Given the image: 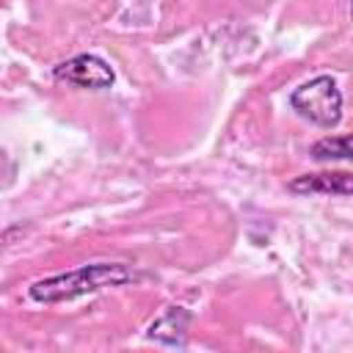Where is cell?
Segmentation results:
<instances>
[{
    "label": "cell",
    "mask_w": 353,
    "mask_h": 353,
    "mask_svg": "<svg viewBox=\"0 0 353 353\" xmlns=\"http://www.w3.org/2000/svg\"><path fill=\"white\" fill-rule=\"evenodd\" d=\"M130 281H135V273L127 262H94L77 270H66V273L33 281L30 298L39 303H61L88 292H99L105 287H121Z\"/></svg>",
    "instance_id": "cell-1"
},
{
    "label": "cell",
    "mask_w": 353,
    "mask_h": 353,
    "mask_svg": "<svg viewBox=\"0 0 353 353\" xmlns=\"http://www.w3.org/2000/svg\"><path fill=\"white\" fill-rule=\"evenodd\" d=\"M290 105L298 116L309 119L317 127H336L342 121V91L336 88V80L331 74H317L306 83H301L290 94Z\"/></svg>",
    "instance_id": "cell-2"
},
{
    "label": "cell",
    "mask_w": 353,
    "mask_h": 353,
    "mask_svg": "<svg viewBox=\"0 0 353 353\" xmlns=\"http://www.w3.org/2000/svg\"><path fill=\"white\" fill-rule=\"evenodd\" d=\"M52 77L61 83L77 85V88H88V91H102V88H110L116 83L113 66L94 52H80V55L58 63L52 69Z\"/></svg>",
    "instance_id": "cell-3"
},
{
    "label": "cell",
    "mask_w": 353,
    "mask_h": 353,
    "mask_svg": "<svg viewBox=\"0 0 353 353\" xmlns=\"http://www.w3.org/2000/svg\"><path fill=\"white\" fill-rule=\"evenodd\" d=\"M190 320H193V314L185 306H165V312L160 317H154V323L149 325V339L160 342L165 347H185Z\"/></svg>",
    "instance_id": "cell-4"
},
{
    "label": "cell",
    "mask_w": 353,
    "mask_h": 353,
    "mask_svg": "<svg viewBox=\"0 0 353 353\" xmlns=\"http://www.w3.org/2000/svg\"><path fill=\"white\" fill-rule=\"evenodd\" d=\"M292 193H328V196H353V171H317L301 174L290 182Z\"/></svg>",
    "instance_id": "cell-5"
},
{
    "label": "cell",
    "mask_w": 353,
    "mask_h": 353,
    "mask_svg": "<svg viewBox=\"0 0 353 353\" xmlns=\"http://www.w3.org/2000/svg\"><path fill=\"white\" fill-rule=\"evenodd\" d=\"M309 154L314 160H353V132L350 135H331L312 143Z\"/></svg>",
    "instance_id": "cell-6"
},
{
    "label": "cell",
    "mask_w": 353,
    "mask_h": 353,
    "mask_svg": "<svg viewBox=\"0 0 353 353\" xmlns=\"http://www.w3.org/2000/svg\"><path fill=\"white\" fill-rule=\"evenodd\" d=\"M350 17H353V0H350Z\"/></svg>",
    "instance_id": "cell-7"
}]
</instances>
